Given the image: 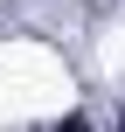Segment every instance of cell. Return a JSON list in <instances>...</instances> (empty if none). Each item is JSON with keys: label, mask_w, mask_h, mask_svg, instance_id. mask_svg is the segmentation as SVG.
<instances>
[{"label": "cell", "mask_w": 125, "mask_h": 132, "mask_svg": "<svg viewBox=\"0 0 125 132\" xmlns=\"http://www.w3.org/2000/svg\"><path fill=\"white\" fill-rule=\"evenodd\" d=\"M56 132H90V118H63V125H56Z\"/></svg>", "instance_id": "cell-1"}]
</instances>
